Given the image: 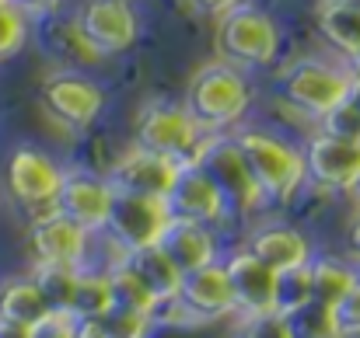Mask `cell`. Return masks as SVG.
Listing matches in <instances>:
<instances>
[{
    "instance_id": "obj_20",
    "label": "cell",
    "mask_w": 360,
    "mask_h": 338,
    "mask_svg": "<svg viewBox=\"0 0 360 338\" xmlns=\"http://www.w3.org/2000/svg\"><path fill=\"white\" fill-rule=\"evenodd\" d=\"M120 262L154 293L158 304H172L175 293H179V279L182 272L172 265V258L158 248V244H147V248H133V251H122Z\"/></svg>"
},
{
    "instance_id": "obj_5",
    "label": "cell",
    "mask_w": 360,
    "mask_h": 338,
    "mask_svg": "<svg viewBox=\"0 0 360 338\" xmlns=\"http://www.w3.org/2000/svg\"><path fill=\"white\" fill-rule=\"evenodd\" d=\"M347 84H350V63H329V60H294L283 74H280V98L301 115H326L333 105H340L347 98Z\"/></svg>"
},
{
    "instance_id": "obj_30",
    "label": "cell",
    "mask_w": 360,
    "mask_h": 338,
    "mask_svg": "<svg viewBox=\"0 0 360 338\" xmlns=\"http://www.w3.org/2000/svg\"><path fill=\"white\" fill-rule=\"evenodd\" d=\"M315 122H319V133H326V136L360 143V109L357 105H350L347 98H343L340 105H333L326 115H319Z\"/></svg>"
},
{
    "instance_id": "obj_17",
    "label": "cell",
    "mask_w": 360,
    "mask_h": 338,
    "mask_svg": "<svg viewBox=\"0 0 360 338\" xmlns=\"http://www.w3.org/2000/svg\"><path fill=\"white\" fill-rule=\"evenodd\" d=\"M308 178L329 192H350L360 178V143L315 133L304 143V182Z\"/></svg>"
},
{
    "instance_id": "obj_6",
    "label": "cell",
    "mask_w": 360,
    "mask_h": 338,
    "mask_svg": "<svg viewBox=\"0 0 360 338\" xmlns=\"http://www.w3.org/2000/svg\"><path fill=\"white\" fill-rule=\"evenodd\" d=\"M196 164L210 175V182L217 185V192L224 196L228 213L248 217L252 210L262 206V196H259V189H255L252 175H248V164H245V157H241L235 136H228V133H210V140H207V147L200 150Z\"/></svg>"
},
{
    "instance_id": "obj_43",
    "label": "cell",
    "mask_w": 360,
    "mask_h": 338,
    "mask_svg": "<svg viewBox=\"0 0 360 338\" xmlns=\"http://www.w3.org/2000/svg\"><path fill=\"white\" fill-rule=\"evenodd\" d=\"M0 4H7V0H0Z\"/></svg>"
},
{
    "instance_id": "obj_7",
    "label": "cell",
    "mask_w": 360,
    "mask_h": 338,
    "mask_svg": "<svg viewBox=\"0 0 360 338\" xmlns=\"http://www.w3.org/2000/svg\"><path fill=\"white\" fill-rule=\"evenodd\" d=\"M77 35L88 42V49L105 60L126 53L140 35V18L133 11V0H84L74 14Z\"/></svg>"
},
{
    "instance_id": "obj_38",
    "label": "cell",
    "mask_w": 360,
    "mask_h": 338,
    "mask_svg": "<svg viewBox=\"0 0 360 338\" xmlns=\"http://www.w3.org/2000/svg\"><path fill=\"white\" fill-rule=\"evenodd\" d=\"M0 338H32V328H25V325H18V321L0 318Z\"/></svg>"
},
{
    "instance_id": "obj_34",
    "label": "cell",
    "mask_w": 360,
    "mask_h": 338,
    "mask_svg": "<svg viewBox=\"0 0 360 338\" xmlns=\"http://www.w3.org/2000/svg\"><path fill=\"white\" fill-rule=\"evenodd\" d=\"M32 338H74V325L67 314H49L46 321L32 328Z\"/></svg>"
},
{
    "instance_id": "obj_14",
    "label": "cell",
    "mask_w": 360,
    "mask_h": 338,
    "mask_svg": "<svg viewBox=\"0 0 360 338\" xmlns=\"http://www.w3.org/2000/svg\"><path fill=\"white\" fill-rule=\"evenodd\" d=\"M224 269H228V283L235 297V314L241 321L276 314V272L269 265H262L252 251L235 248L224 258Z\"/></svg>"
},
{
    "instance_id": "obj_21",
    "label": "cell",
    "mask_w": 360,
    "mask_h": 338,
    "mask_svg": "<svg viewBox=\"0 0 360 338\" xmlns=\"http://www.w3.org/2000/svg\"><path fill=\"white\" fill-rule=\"evenodd\" d=\"M319 35L333 53L343 60H354L360 53V4H343V0H322L315 11Z\"/></svg>"
},
{
    "instance_id": "obj_19",
    "label": "cell",
    "mask_w": 360,
    "mask_h": 338,
    "mask_svg": "<svg viewBox=\"0 0 360 338\" xmlns=\"http://www.w3.org/2000/svg\"><path fill=\"white\" fill-rule=\"evenodd\" d=\"M245 251H252L262 265H269L273 272H287V269H297V265H308L315 258V248L308 241V234H301L297 227L287 224H262L255 227L245 244Z\"/></svg>"
},
{
    "instance_id": "obj_28",
    "label": "cell",
    "mask_w": 360,
    "mask_h": 338,
    "mask_svg": "<svg viewBox=\"0 0 360 338\" xmlns=\"http://www.w3.org/2000/svg\"><path fill=\"white\" fill-rule=\"evenodd\" d=\"M308 300H311V269L308 265L276 272V314H290Z\"/></svg>"
},
{
    "instance_id": "obj_29",
    "label": "cell",
    "mask_w": 360,
    "mask_h": 338,
    "mask_svg": "<svg viewBox=\"0 0 360 338\" xmlns=\"http://www.w3.org/2000/svg\"><path fill=\"white\" fill-rule=\"evenodd\" d=\"M32 18L18 7V4H0V63L4 60H11V56H18L21 49H25V42H28V25Z\"/></svg>"
},
{
    "instance_id": "obj_39",
    "label": "cell",
    "mask_w": 360,
    "mask_h": 338,
    "mask_svg": "<svg viewBox=\"0 0 360 338\" xmlns=\"http://www.w3.org/2000/svg\"><path fill=\"white\" fill-rule=\"evenodd\" d=\"M347 102L360 109V70L350 67V84H347Z\"/></svg>"
},
{
    "instance_id": "obj_16",
    "label": "cell",
    "mask_w": 360,
    "mask_h": 338,
    "mask_svg": "<svg viewBox=\"0 0 360 338\" xmlns=\"http://www.w3.org/2000/svg\"><path fill=\"white\" fill-rule=\"evenodd\" d=\"M95 234H88L84 227L63 220L60 213H46L35 217L28 227V251L35 265H74L84 269L88 265V244Z\"/></svg>"
},
{
    "instance_id": "obj_31",
    "label": "cell",
    "mask_w": 360,
    "mask_h": 338,
    "mask_svg": "<svg viewBox=\"0 0 360 338\" xmlns=\"http://www.w3.org/2000/svg\"><path fill=\"white\" fill-rule=\"evenodd\" d=\"M150 321L154 318H143V314H133V311H122V307H109L105 314H98L102 338H147Z\"/></svg>"
},
{
    "instance_id": "obj_36",
    "label": "cell",
    "mask_w": 360,
    "mask_h": 338,
    "mask_svg": "<svg viewBox=\"0 0 360 338\" xmlns=\"http://www.w3.org/2000/svg\"><path fill=\"white\" fill-rule=\"evenodd\" d=\"M189 4H196L203 14H210V18H217V14H224V11H231L235 4H241V0H189Z\"/></svg>"
},
{
    "instance_id": "obj_35",
    "label": "cell",
    "mask_w": 360,
    "mask_h": 338,
    "mask_svg": "<svg viewBox=\"0 0 360 338\" xmlns=\"http://www.w3.org/2000/svg\"><path fill=\"white\" fill-rule=\"evenodd\" d=\"M11 4H18L28 18H49V14H56V11H60V4H63V0H11Z\"/></svg>"
},
{
    "instance_id": "obj_4",
    "label": "cell",
    "mask_w": 360,
    "mask_h": 338,
    "mask_svg": "<svg viewBox=\"0 0 360 338\" xmlns=\"http://www.w3.org/2000/svg\"><path fill=\"white\" fill-rule=\"evenodd\" d=\"M210 133L175 102H147L133 119V143L172 157L175 164H193L207 147Z\"/></svg>"
},
{
    "instance_id": "obj_41",
    "label": "cell",
    "mask_w": 360,
    "mask_h": 338,
    "mask_svg": "<svg viewBox=\"0 0 360 338\" xmlns=\"http://www.w3.org/2000/svg\"><path fill=\"white\" fill-rule=\"evenodd\" d=\"M350 192H354V199H357V203H360V178H357V185H354Z\"/></svg>"
},
{
    "instance_id": "obj_25",
    "label": "cell",
    "mask_w": 360,
    "mask_h": 338,
    "mask_svg": "<svg viewBox=\"0 0 360 338\" xmlns=\"http://www.w3.org/2000/svg\"><path fill=\"white\" fill-rule=\"evenodd\" d=\"M109 272V286H112V307H122V311H133V314H143V318H154L158 314V300L154 293L122 265L120 258L105 269Z\"/></svg>"
},
{
    "instance_id": "obj_9",
    "label": "cell",
    "mask_w": 360,
    "mask_h": 338,
    "mask_svg": "<svg viewBox=\"0 0 360 338\" xmlns=\"http://www.w3.org/2000/svg\"><path fill=\"white\" fill-rule=\"evenodd\" d=\"M42 109L70 129H88L105 109V88L77 70H60L42 81Z\"/></svg>"
},
{
    "instance_id": "obj_13",
    "label": "cell",
    "mask_w": 360,
    "mask_h": 338,
    "mask_svg": "<svg viewBox=\"0 0 360 338\" xmlns=\"http://www.w3.org/2000/svg\"><path fill=\"white\" fill-rule=\"evenodd\" d=\"M186 318L196 321H221L228 314H235V297H231V283H228V269L224 262H210L203 269L182 272L179 279V293L172 300Z\"/></svg>"
},
{
    "instance_id": "obj_1",
    "label": "cell",
    "mask_w": 360,
    "mask_h": 338,
    "mask_svg": "<svg viewBox=\"0 0 360 338\" xmlns=\"http://www.w3.org/2000/svg\"><path fill=\"white\" fill-rule=\"evenodd\" d=\"M241 157L248 164V175L262 196V206H283L294 199V192L304 185V150H297L280 133L245 126L235 133Z\"/></svg>"
},
{
    "instance_id": "obj_24",
    "label": "cell",
    "mask_w": 360,
    "mask_h": 338,
    "mask_svg": "<svg viewBox=\"0 0 360 338\" xmlns=\"http://www.w3.org/2000/svg\"><path fill=\"white\" fill-rule=\"evenodd\" d=\"M308 269H311V300H319V304H326V307H333V304L357 283V269L347 265V262H340V258L315 255V258L308 262Z\"/></svg>"
},
{
    "instance_id": "obj_32",
    "label": "cell",
    "mask_w": 360,
    "mask_h": 338,
    "mask_svg": "<svg viewBox=\"0 0 360 338\" xmlns=\"http://www.w3.org/2000/svg\"><path fill=\"white\" fill-rule=\"evenodd\" d=\"M333 325H336V338H360V276L333 304Z\"/></svg>"
},
{
    "instance_id": "obj_2",
    "label": "cell",
    "mask_w": 360,
    "mask_h": 338,
    "mask_svg": "<svg viewBox=\"0 0 360 338\" xmlns=\"http://www.w3.org/2000/svg\"><path fill=\"white\" fill-rule=\"evenodd\" d=\"M182 105L207 133H228L252 109V84L241 67L228 60H210L193 70Z\"/></svg>"
},
{
    "instance_id": "obj_8",
    "label": "cell",
    "mask_w": 360,
    "mask_h": 338,
    "mask_svg": "<svg viewBox=\"0 0 360 338\" xmlns=\"http://www.w3.org/2000/svg\"><path fill=\"white\" fill-rule=\"evenodd\" d=\"M168 210L165 199H150V196H129V192H112V206L102 227V237L122 251L133 248H147L158 244L161 230L168 224Z\"/></svg>"
},
{
    "instance_id": "obj_15",
    "label": "cell",
    "mask_w": 360,
    "mask_h": 338,
    "mask_svg": "<svg viewBox=\"0 0 360 338\" xmlns=\"http://www.w3.org/2000/svg\"><path fill=\"white\" fill-rule=\"evenodd\" d=\"M165 210L175 220H196V224L217 227L228 217V203L217 192V185L210 182V175L193 161V164H179V175L165 196Z\"/></svg>"
},
{
    "instance_id": "obj_3",
    "label": "cell",
    "mask_w": 360,
    "mask_h": 338,
    "mask_svg": "<svg viewBox=\"0 0 360 338\" xmlns=\"http://www.w3.org/2000/svg\"><path fill=\"white\" fill-rule=\"evenodd\" d=\"M214 49L217 60H228L241 70L273 67L280 56V25L255 4H235L214 18Z\"/></svg>"
},
{
    "instance_id": "obj_42",
    "label": "cell",
    "mask_w": 360,
    "mask_h": 338,
    "mask_svg": "<svg viewBox=\"0 0 360 338\" xmlns=\"http://www.w3.org/2000/svg\"><path fill=\"white\" fill-rule=\"evenodd\" d=\"M343 4H360V0H343Z\"/></svg>"
},
{
    "instance_id": "obj_10",
    "label": "cell",
    "mask_w": 360,
    "mask_h": 338,
    "mask_svg": "<svg viewBox=\"0 0 360 338\" xmlns=\"http://www.w3.org/2000/svg\"><path fill=\"white\" fill-rule=\"evenodd\" d=\"M60 178H63V168L46 150L18 147L7 161V189L32 217L53 213V196L60 189Z\"/></svg>"
},
{
    "instance_id": "obj_33",
    "label": "cell",
    "mask_w": 360,
    "mask_h": 338,
    "mask_svg": "<svg viewBox=\"0 0 360 338\" xmlns=\"http://www.w3.org/2000/svg\"><path fill=\"white\" fill-rule=\"evenodd\" d=\"M241 338H290L287 318L283 314H262V318H248Z\"/></svg>"
},
{
    "instance_id": "obj_37",
    "label": "cell",
    "mask_w": 360,
    "mask_h": 338,
    "mask_svg": "<svg viewBox=\"0 0 360 338\" xmlns=\"http://www.w3.org/2000/svg\"><path fill=\"white\" fill-rule=\"evenodd\" d=\"M347 251H350V258L360 262V210L354 213V220L347 227Z\"/></svg>"
},
{
    "instance_id": "obj_12",
    "label": "cell",
    "mask_w": 360,
    "mask_h": 338,
    "mask_svg": "<svg viewBox=\"0 0 360 338\" xmlns=\"http://www.w3.org/2000/svg\"><path fill=\"white\" fill-rule=\"evenodd\" d=\"M179 175V164L165 154H154L147 147H129L126 154H120L109 171L105 182L112 192H129V196H150V199H165L172 182Z\"/></svg>"
},
{
    "instance_id": "obj_26",
    "label": "cell",
    "mask_w": 360,
    "mask_h": 338,
    "mask_svg": "<svg viewBox=\"0 0 360 338\" xmlns=\"http://www.w3.org/2000/svg\"><path fill=\"white\" fill-rule=\"evenodd\" d=\"M32 279L39 283L46 304L53 307V314H67V304H70V293H74V279H77V269L74 265H35Z\"/></svg>"
},
{
    "instance_id": "obj_40",
    "label": "cell",
    "mask_w": 360,
    "mask_h": 338,
    "mask_svg": "<svg viewBox=\"0 0 360 338\" xmlns=\"http://www.w3.org/2000/svg\"><path fill=\"white\" fill-rule=\"evenodd\" d=\"M347 63H350L354 70H360V53H357V56H354V60H347Z\"/></svg>"
},
{
    "instance_id": "obj_11",
    "label": "cell",
    "mask_w": 360,
    "mask_h": 338,
    "mask_svg": "<svg viewBox=\"0 0 360 338\" xmlns=\"http://www.w3.org/2000/svg\"><path fill=\"white\" fill-rule=\"evenodd\" d=\"M109 206H112V189H109L105 175H95V171H84V168L63 171L60 189L53 196V213L84 227L88 234H102Z\"/></svg>"
},
{
    "instance_id": "obj_18",
    "label": "cell",
    "mask_w": 360,
    "mask_h": 338,
    "mask_svg": "<svg viewBox=\"0 0 360 338\" xmlns=\"http://www.w3.org/2000/svg\"><path fill=\"white\" fill-rule=\"evenodd\" d=\"M158 248L172 258V265L179 272H193V269H203V265L221 258V241H217L214 227L196 224V220H175L172 217L158 237Z\"/></svg>"
},
{
    "instance_id": "obj_22",
    "label": "cell",
    "mask_w": 360,
    "mask_h": 338,
    "mask_svg": "<svg viewBox=\"0 0 360 338\" xmlns=\"http://www.w3.org/2000/svg\"><path fill=\"white\" fill-rule=\"evenodd\" d=\"M49 314H53V307L46 304V297H42L35 279H14V283H7L0 290V318L18 321L25 328H35Z\"/></svg>"
},
{
    "instance_id": "obj_27",
    "label": "cell",
    "mask_w": 360,
    "mask_h": 338,
    "mask_svg": "<svg viewBox=\"0 0 360 338\" xmlns=\"http://www.w3.org/2000/svg\"><path fill=\"white\" fill-rule=\"evenodd\" d=\"M283 318H287L290 338H336L333 307H326L319 300H308V304H301L297 311H290Z\"/></svg>"
},
{
    "instance_id": "obj_23",
    "label": "cell",
    "mask_w": 360,
    "mask_h": 338,
    "mask_svg": "<svg viewBox=\"0 0 360 338\" xmlns=\"http://www.w3.org/2000/svg\"><path fill=\"white\" fill-rule=\"evenodd\" d=\"M112 307V286L105 269H77L74 293L67 304V318H98Z\"/></svg>"
}]
</instances>
